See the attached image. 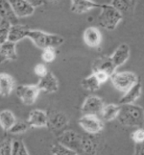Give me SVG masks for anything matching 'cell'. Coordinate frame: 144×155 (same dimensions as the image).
Here are the masks:
<instances>
[{
    "label": "cell",
    "mask_w": 144,
    "mask_h": 155,
    "mask_svg": "<svg viewBox=\"0 0 144 155\" xmlns=\"http://www.w3.org/2000/svg\"><path fill=\"white\" fill-rule=\"evenodd\" d=\"M117 119L123 126L142 128L144 124V111L140 106L135 104L121 105Z\"/></svg>",
    "instance_id": "obj_1"
},
{
    "label": "cell",
    "mask_w": 144,
    "mask_h": 155,
    "mask_svg": "<svg viewBox=\"0 0 144 155\" xmlns=\"http://www.w3.org/2000/svg\"><path fill=\"white\" fill-rule=\"evenodd\" d=\"M27 38L31 39V41L34 42V45L44 50L46 48H55L57 46H60L63 44V38L62 36H59L56 34H49L45 33L40 30H29L27 33Z\"/></svg>",
    "instance_id": "obj_2"
},
{
    "label": "cell",
    "mask_w": 144,
    "mask_h": 155,
    "mask_svg": "<svg viewBox=\"0 0 144 155\" xmlns=\"http://www.w3.org/2000/svg\"><path fill=\"white\" fill-rule=\"evenodd\" d=\"M100 8L101 13L98 18L99 25L106 30H114L123 19V15L111 5H101Z\"/></svg>",
    "instance_id": "obj_3"
},
{
    "label": "cell",
    "mask_w": 144,
    "mask_h": 155,
    "mask_svg": "<svg viewBox=\"0 0 144 155\" xmlns=\"http://www.w3.org/2000/svg\"><path fill=\"white\" fill-rule=\"evenodd\" d=\"M110 78L111 82H113L114 88L122 93L128 92L132 87H134L138 82L136 74L132 71L114 72Z\"/></svg>",
    "instance_id": "obj_4"
},
{
    "label": "cell",
    "mask_w": 144,
    "mask_h": 155,
    "mask_svg": "<svg viewBox=\"0 0 144 155\" xmlns=\"http://www.w3.org/2000/svg\"><path fill=\"white\" fill-rule=\"evenodd\" d=\"M37 85H19L15 88V94L20 101L25 105H32L36 102L40 94Z\"/></svg>",
    "instance_id": "obj_5"
},
{
    "label": "cell",
    "mask_w": 144,
    "mask_h": 155,
    "mask_svg": "<svg viewBox=\"0 0 144 155\" xmlns=\"http://www.w3.org/2000/svg\"><path fill=\"white\" fill-rule=\"evenodd\" d=\"M79 124L90 135L98 134L102 131L104 127L102 120L98 117V116L94 115H84L79 120Z\"/></svg>",
    "instance_id": "obj_6"
},
{
    "label": "cell",
    "mask_w": 144,
    "mask_h": 155,
    "mask_svg": "<svg viewBox=\"0 0 144 155\" xmlns=\"http://www.w3.org/2000/svg\"><path fill=\"white\" fill-rule=\"evenodd\" d=\"M81 140L82 136L73 130H67L62 133V135L59 137V143H61L63 147L70 148L72 150L78 153L81 149Z\"/></svg>",
    "instance_id": "obj_7"
},
{
    "label": "cell",
    "mask_w": 144,
    "mask_h": 155,
    "mask_svg": "<svg viewBox=\"0 0 144 155\" xmlns=\"http://www.w3.org/2000/svg\"><path fill=\"white\" fill-rule=\"evenodd\" d=\"M103 100L98 97L91 95V97H87L82 106V112L84 115H94L98 116L101 114L104 108Z\"/></svg>",
    "instance_id": "obj_8"
},
{
    "label": "cell",
    "mask_w": 144,
    "mask_h": 155,
    "mask_svg": "<svg viewBox=\"0 0 144 155\" xmlns=\"http://www.w3.org/2000/svg\"><path fill=\"white\" fill-rule=\"evenodd\" d=\"M9 2L18 18L30 17L35 12V8L27 0H10Z\"/></svg>",
    "instance_id": "obj_9"
},
{
    "label": "cell",
    "mask_w": 144,
    "mask_h": 155,
    "mask_svg": "<svg viewBox=\"0 0 144 155\" xmlns=\"http://www.w3.org/2000/svg\"><path fill=\"white\" fill-rule=\"evenodd\" d=\"M37 86H38L40 92L46 93V94H53L56 93L59 89V81L54 74L48 71V73L45 76L40 79Z\"/></svg>",
    "instance_id": "obj_10"
},
{
    "label": "cell",
    "mask_w": 144,
    "mask_h": 155,
    "mask_svg": "<svg viewBox=\"0 0 144 155\" xmlns=\"http://www.w3.org/2000/svg\"><path fill=\"white\" fill-rule=\"evenodd\" d=\"M28 124L30 127L41 128L48 125V115L40 109L32 110L28 116Z\"/></svg>",
    "instance_id": "obj_11"
},
{
    "label": "cell",
    "mask_w": 144,
    "mask_h": 155,
    "mask_svg": "<svg viewBox=\"0 0 144 155\" xmlns=\"http://www.w3.org/2000/svg\"><path fill=\"white\" fill-rule=\"evenodd\" d=\"M83 39L85 44L88 46L91 47V48H96L102 41V35H101L98 28L92 26V27H88L84 31Z\"/></svg>",
    "instance_id": "obj_12"
},
{
    "label": "cell",
    "mask_w": 144,
    "mask_h": 155,
    "mask_svg": "<svg viewBox=\"0 0 144 155\" xmlns=\"http://www.w3.org/2000/svg\"><path fill=\"white\" fill-rule=\"evenodd\" d=\"M130 47L126 44H122L116 48V50L114 52V54L111 55L110 58L114 67L117 68L118 67L122 66L130 57Z\"/></svg>",
    "instance_id": "obj_13"
},
{
    "label": "cell",
    "mask_w": 144,
    "mask_h": 155,
    "mask_svg": "<svg viewBox=\"0 0 144 155\" xmlns=\"http://www.w3.org/2000/svg\"><path fill=\"white\" fill-rule=\"evenodd\" d=\"M17 47L15 44L11 41H6L0 47V64L7 61H15L18 59Z\"/></svg>",
    "instance_id": "obj_14"
},
{
    "label": "cell",
    "mask_w": 144,
    "mask_h": 155,
    "mask_svg": "<svg viewBox=\"0 0 144 155\" xmlns=\"http://www.w3.org/2000/svg\"><path fill=\"white\" fill-rule=\"evenodd\" d=\"M101 5L90 0H73L71 1L70 10L75 14L88 13L94 8H100Z\"/></svg>",
    "instance_id": "obj_15"
},
{
    "label": "cell",
    "mask_w": 144,
    "mask_h": 155,
    "mask_svg": "<svg viewBox=\"0 0 144 155\" xmlns=\"http://www.w3.org/2000/svg\"><path fill=\"white\" fill-rule=\"evenodd\" d=\"M14 90V80L8 73H0V95L10 97Z\"/></svg>",
    "instance_id": "obj_16"
},
{
    "label": "cell",
    "mask_w": 144,
    "mask_h": 155,
    "mask_svg": "<svg viewBox=\"0 0 144 155\" xmlns=\"http://www.w3.org/2000/svg\"><path fill=\"white\" fill-rule=\"evenodd\" d=\"M0 18L8 21L11 25L18 24V18L15 17L10 2L6 0H0Z\"/></svg>",
    "instance_id": "obj_17"
},
{
    "label": "cell",
    "mask_w": 144,
    "mask_h": 155,
    "mask_svg": "<svg viewBox=\"0 0 144 155\" xmlns=\"http://www.w3.org/2000/svg\"><path fill=\"white\" fill-rule=\"evenodd\" d=\"M68 124L67 117L62 112H56L48 116V125L54 130H61Z\"/></svg>",
    "instance_id": "obj_18"
},
{
    "label": "cell",
    "mask_w": 144,
    "mask_h": 155,
    "mask_svg": "<svg viewBox=\"0 0 144 155\" xmlns=\"http://www.w3.org/2000/svg\"><path fill=\"white\" fill-rule=\"evenodd\" d=\"M141 91H142V86L141 83L138 81L134 87H132L128 92L125 93V94L121 97L119 100V103L121 105H125V104H133L135 101L140 97L141 94Z\"/></svg>",
    "instance_id": "obj_19"
},
{
    "label": "cell",
    "mask_w": 144,
    "mask_h": 155,
    "mask_svg": "<svg viewBox=\"0 0 144 155\" xmlns=\"http://www.w3.org/2000/svg\"><path fill=\"white\" fill-rule=\"evenodd\" d=\"M30 29L25 25H12L10 29V33H9V41L14 42V44H17L18 41H21L24 38H27V33Z\"/></svg>",
    "instance_id": "obj_20"
},
{
    "label": "cell",
    "mask_w": 144,
    "mask_h": 155,
    "mask_svg": "<svg viewBox=\"0 0 144 155\" xmlns=\"http://www.w3.org/2000/svg\"><path fill=\"white\" fill-rule=\"evenodd\" d=\"M116 68L111 62L110 58H102L97 60L93 65V71H104L110 77L115 72Z\"/></svg>",
    "instance_id": "obj_21"
},
{
    "label": "cell",
    "mask_w": 144,
    "mask_h": 155,
    "mask_svg": "<svg viewBox=\"0 0 144 155\" xmlns=\"http://www.w3.org/2000/svg\"><path fill=\"white\" fill-rule=\"evenodd\" d=\"M15 121L17 117L11 110H3L0 112V126L4 131L9 132Z\"/></svg>",
    "instance_id": "obj_22"
},
{
    "label": "cell",
    "mask_w": 144,
    "mask_h": 155,
    "mask_svg": "<svg viewBox=\"0 0 144 155\" xmlns=\"http://www.w3.org/2000/svg\"><path fill=\"white\" fill-rule=\"evenodd\" d=\"M119 111H120L119 105L113 104V103L105 105L102 112H101V114H100L101 120H106V121L113 120L117 117V116L119 114Z\"/></svg>",
    "instance_id": "obj_23"
},
{
    "label": "cell",
    "mask_w": 144,
    "mask_h": 155,
    "mask_svg": "<svg viewBox=\"0 0 144 155\" xmlns=\"http://www.w3.org/2000/svg\"><path fill=\"white\" fill-rule=\"evenodd\" d=\"M136 5V1H129V0H114L111 2V6L115 8L122 15L130 14Z\"/></svg>",
    "instance_id": "obj_24"
},
{
    "label": "cell",
    "mask_w": 144,
    "mask_h": 155,
    "mask_svg": "<svg viewBox=\"0 0 144 155\" xmlns=\"http://www.w3.org/2000/svg\"><path fill=\"white\" fill-rule=\"evenodd\" d=\"M81 85L85 90H88L89 92H95V91L99 90V88L101 86L100 82L98 81V79L95 76L94 73L90 74L89 76L83 79L81 82Z\"/></svg>",
    "instance_id": "obj_25"
},
{
    "label": "cell",
    "mask_w": 144,
    "mask_h": 155,
    "mask_svg": "<svg viewBox=\"0 0 144 155\" xmlns=\"http://www.w3.org/2000/svg\"><path fill=\"white\" fill-rule=\"evenodd\" d=\"M81 149L87 154H94L95 152V143L90 137L82 136L81 140Z\"/></svg>",
    "instance_id": "obj_26"
},
{
    "label": "cell",
    "mask_w": 144,
    "mask_h": 155,
    "mask_svg": "<svg viewBox=\"0 0 144 155\" xmlns=\"http://www.w3.org/2000/svg\"><path fill=\"white\" fill-rule=\"evenodd\" d=\"M11 155H29L25 143L20 140H13L12 141V150Z\"/></svg>",
    "instance_id": "obj_27"
},
{
    "label": "cell",
    "mask_w": 144,
    "mask_h": 155,
    "mask_svg": "<svg viewBox=\"0 0 144 155\" xmlns=\"http://www.w3.org/2000/svg\"><path fill=\"white\" fill-rule=\"evenodd\" d=\"M11 23L8 21L1 19L0 20V47L9 40V33L11 29Z\"/></svg>",
    "instance_id": "obj_28"
},
{
    "label": "cell",
    "mask_w": 144,
    "mask_h": 155,
    "mask_svg": "<svg viewBox=\"0 0 144 155\" xmlns=\"http://www.w3.org/2000/svg\"><path fill=\"white\" fill-rule=\"evenodd\" d=\"M51 153L52 155H78L76 151L72 150L70 148H67L63 147L61 143H55L51 147Z\"/></svg>",
    "instance_id": "obj_29"
},
{
    "label": "cell",
    "mask_w": 144,
    "mask_h": 155,
    "mask_svg": "<svg viewBox=\"0 0 144 155\" xmlns=\"http://www.w3.org/2000/svg\"><path fill=\"white\" fill-rule=\"evenodd\" d=\"M29 124L27 121H22V120H17L14 126L10 129L11 134H21V133H24L28 130Z\"/></svg>",
    "instance_id": "obj_30"
},
{
    "label": "cell",
    "mask_w": 144,
    "mask_h": 155,
    "mask_svg": "<svg viewBox=\"0 0 144 155\" xmlns=\"http://www.w3.org/2000/svg\"><path fill=\"white\" fill-rule=\"evenodd\" d=\"M41 58H42V60H43L44 63H47V64L52 63L56 58L55 48H46V49H44L43 51H42Z\"/></svg>",
    "instance_id": "obj_31"
},
{
    "label": "cell",
    "mask_w": 144,
    "mask_h": 155,
    "mask_svg": "<svg viewBox=\"0 0 144 155\" xmlns=\"http://www.w3.org/2000/svg\"><path fill=\"white\" fill-rule=\"evenodd\" d=\"M132 139L136 143H144V129L143 128H137L132 134Z\"/></svg>",
    "instance_id": "obj_32"
},
{
    "label": "cell",
    "mask_w": 144,
    "mask_h": 155,
    "mask_svg": "<svg viewBox=\"0 0 144 155\" xmlns=\"http://www.w3.org/2000/svg\"><path fill=\"white\" fill-rule=\"evenodd\" d=\"M11 150H12V142L6 140L0 143V155H11Z\"/></svg>",
    "instance_id": "obj_33"
},
{
    "label": "cell",
    "mask_w": 144,
    "mask_h": 155,
    "mask_svg": "<svg viewBox=\"0 0 144 155\" xmlns=\"http://www.w3.org/2000/svg\"><path fill=\"white\" fill-rule=\"evenodd\" d=\"M34 71L40 78L45 76L48 73L47 67L44 65V64H38V65H36L34 68Z\"/></svg>",
    "instance_id": "obj_34"
},
{
    "label": "cell",
    "mask_w": 144,
    "mask_h": 155,
    "mask_svg": "<svg viewBox=\"0 0 144 155\" xmlns=\"http://www.w3.org/2000/svg\"><path fill=\"white\" fill-rule=\"evenodd\" d=\"M93 73L95 74V76L97 77V79H98V81L100 82V84L105 83L107 80L110 78V76L108 75V74H107L106 72H104V71H95Z\"/></svg>",
    "instance_id": "obj_35"
},
{
    "label": "cell",
    "mask_w": 144,
    "mask_h": 155,
    "mask_svg": "<svg viewBox=\"0 0 144 155\" xmlns=\"http://www.w3.org/2000/svg\"><path fill=\"white\" fill-rule=\"evenodd\" d=\"M135 155H144V143H136Z\"/></svg>",
    "instance_id": "obj_36"
},
{
    "label": "cell",
    "mask_w": 144,
    "mask_h": 155,
    "mask_svg": "<svg viewBox=\"0 0 144 155\" xmlns=\"http://www.w3.org/2000/svg\"><path fill=\"white\" fill-rule=\"evenodd\" d=\"M30 3L32 4V6L34 8H36L38 6H40L41 4H43V1H30Z\"/></svg>",
    "instance_id": "obj_37"
}]
</instances>
